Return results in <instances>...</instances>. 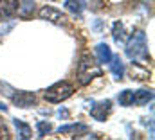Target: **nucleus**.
<instances>
[{"instance_id": "5", "label": "nucleus", "mask_w": 155, "mask_h": 140, "mask_svg": "<svg viewBox=\"0 0 155 140\" xmlns=\"http://www.w3.org/2000/svg\"><path fill=\"white\" fill-rule=\"evenodd\" d=\"M15 106L18 108H29V106L36 104V95L33 92H18V94H13L11 95Z\"/></svg>"}, {"instance_id": "17", "label": "nucleus", "mask_w": 155, "mask_h": 140, "mask_svg": "<svg viewBox=\"0 0 155 140\" xmlns=\"http://www.w3.org/2000/svg\"><path fill=\"white\" fill-rule=\"evenodd\" d=\"M13 27H15V20H7L5 24L0 20V36H2V34H7Z\"/></svg>"}, {"instance_id": "13", "label": "nucleus", "mask_w": 155, "mask_h": 140, "mask_svg": "<svg viewBox=\"0 0 155 140\" xmlns=\"http://www.w3.org/2000/svg\"><path fill=\"white\" fill-rule=\"evenodd\" d=\"M83 5H85L83 0H67L65 2V9L71 11L72 14H78V16L83 13Z\"/></svg>"}, {"instance_id": "19", "label": "nucleus", "mask_w": 155, "mask_h": 140, "mask_svg": "<svg viewBox=\"0 0 155 140\" xmlns=\"http://www.w3.org/2000/svg\"><path fill=\"white\" fill-rule=\"evenodd\" d=\"M0 111H7V106L4 104V103H0Z\"/></svg>"}, {"instance_id": "21", "label": "nucleus", "mask_w": 155, "mask_h": 140, "mask_svg": "<svg viewBox=\"0 0 155 140\" xmlns=\"http://www.w3.org/2000/svg\"><path fill=\"white\" fill-rule=\"evenodd\" d=\"M112 2H119V0H112Z\"/></svg>"}, {"instance_id": "9", "label": "nucleus", "mask_w": 155, "mask_h": 140, "mask_svg": "<svg viewBox=\"0 0 155 140\" xmlns=\"http://www.w3.org/2000/svg\"><path fill=\"white\" fill-rule=\"evenodd\" d=\"M35 9H36V4L33 2V0H22L20 4H18V16L20 18H24V20H27V18H31L33 14H35Z\"/></svg>"}, {"instance_id": "6", "label": "nucleus", "mask_w": 155, "mask_h": 140, "mask_svg": "<svg viewBox=\"0 0 155 140\" xmlns=\"http://www.w3.org/2000/svg\"><path fill=\"white\" fill-rule=\"evenodd\" d=\"M40 18L41 20H49V22H60V20H65V16L61 14V11H58V9H54V7H51V5H45V7H41L40 9Z\"/></svg>"}, {"instance_id": "14", "label": "nucleus", "mask_w": 155, "mask_h": 140, "mask_svg": "<svg viewBox=\"0 0 155 140\" xmlns=\"http://www.w3.org/2000/svg\"><path fill=\"white\" fill-rule=\"evenodd\" d=\"M112 36H114V40H116L117 43L124 40V25L121 22H114V25H112Z\"/></svg>"}, {"instance_id": "12", "label": "nucleus", "mask_w": 155, "mask_h": 140, "mask_svg": "<svg viewBox=\"0 0 155 140\" xmlns=\"http://www.w3.org/2000/svg\"><path fill=\"white\" fill-rule=\"evenodd\" d=\"M13 124H15L16 133H18V137H20V138H31V137H33V135H31V126H29V124H25L24 120L15 119V120H13Z\"/></svg>"}, {"instance_id": "8", "label": "nucleus", "mask_w": 155, "mask_h": 140, "mask_svg": "<svg viewBox=\"0 0 155 140\" xmlns=\"http://www.w3.org/2000/svg\"><path fill=\"white\" fill-rule=\"evenodd\" d=\"M94 50H96V58H97V63H99V65H105V63L110 61L112 50H110V47H108L107 43H97Z\"/></svg>"}, {"instance_id": "20", "label": "nucleus", "mask_w": 155, "mask_h": 140, "mask_svg": "<svg viewBox=\"0 0 155 140\" xmlns=\"http://www.w3.org/2000/svg\"><path fill=\"white\" fill-rule=\"evenodd\" d=\"M94 29H101V22H96L94 24Z\"/></svg>"}, {"instance_id": "16", "label": "nucleus", "mask_w": 155, "mask_h": 140, "mask_svg": "<svg viewBox=\"0 0 155 140\" xmlns=\"http://www.w3.org/2000/svg\"><path fill=\"white\" fill-rule=\"evenodd\" d=\"M36 129H38V137H45V135L52 129V126H51L49 122H45V120H38V122H36Z\"/></svg>"}, {"instance_id": "15", "label": "nucleus", "mask_w": 155, "mask_h": 140, "mask_svg": "<svg viewBox=\"0 0 155 140\" xmlns=\"http://www.w3.org/2000/svg\"><path fill=\"white\" fill-rule=\"evenodd\" d=\"M88 128L85 124H67V126H60L58 128V133H69V131H87Z\"/></svg>"}, {"instance_id": "11", "label": "nucleus", "mask_w": 155, "mask_h": 140, "mask_svg": "<svg viewBox=\"0 0 155 140\" xmlns=\"http://www.w3.org/2000/svg\"><path fill=\"white\" fill-rule=\"evenodd\" d=\"M18 9V0H0V14L11 16Z\"/></svg>"}, {"instance_id": "7", "label": "nucleus", "mask_w": 155, "mask_h": 140, "mask_svg": "<svg viewBox=\"0 0 155 140\" xmlns=\"http://www.w3.org/2000/svg\"><path fill=\"white\" fill-rule=\"evenodd\" d=\"M153 99V92L150 90H137L132 94V106H144Z\"/></svg>"}, {"instance_id": "10", "label": "nucleus", "mask_w": 155, "mask_h": 140, "mask_svg": "<svg viewBox=\"0 0 155 140\" xmlns=\"http://www.w3.org/2000/svg\"><path fill=\"white\" fill-rule=\"evenodd\" d=\"M108 65H110V70H112L114 77L116 79H123V75H124V63H123V59L119 56H112Z\"/></svg>"}, {"instance_id": "2", "label": "nucleus", "mask_w": 155, "mask_h": 140, "mask_svg": "<svg viewBox=\"0 0 155 140\" xmlns=\"http://www.w3.org/2000/svg\"><path fill=\"white\" fill-rule=\"evenodd\" d=\"M74 94V84H71L69 81H60L52 86H49L43 94L45 101L49 103H61L65 99H69L71 95Z\"/></svg>"}, {"instance_id": "4", "label": "nucleus", "mask_w": 155, "mask_h": 140, "mask_svg": "<svg viewBox=\"0 0 155 140\" xmlns=\"http://www.w3.org/2000/svg\"><path fill=\"white\" fill-rule=\"evenodd\" d=\"M110 111H112V103L110 101H101V103H97V104H94L90 108V117L99 120V122H103L108 117Z\"/></svg>"}, {"instance_id": "18", "label": "nucleus", "mask_w": 155, "mask_h": 140, "mask_svg": "<svg viewBox=\"0 0 155 140\" xmlns=\"http://www.w3.org/2000/svg\"><path fill=\"white\" fill-rule=\"evenodd\" d=\"M0 138H9V131H7V126L4 124V120L0 119Z\"/></svg>"}, {"instance_id": "1", "label": "nucleus", "mask_w": 155, "mask_h": 140, "mask_svg": "<svg viewBox=\"0 0 155 140\" xmlns=\"http://www.w3.org/2000/svg\"><path fill=\"white\" fill-rule=\"evenodd\" d=\"M126 56L132 61H141L144 63L148 59V45H146V34L143 31H135L130 36V40L126 41V49H124Z\"/></svg>"}, {"instance_id": "3", "label": "nucleus", "mask_w": 155, "mask_h": 140, "mask_svg": "<svg viewBox=\"0 0 155 140\" xmlns=\"http://www.w3.org/2000/svg\"><path fill=\"white\" fill-rule=\"evenodd\" d=\"M97 65L99 63H94V59L90 56H83V59L79 61V70H78V75H79V83L81 84H87L92 77L101 75V68Z\"/></svg>"}]
</instances>
